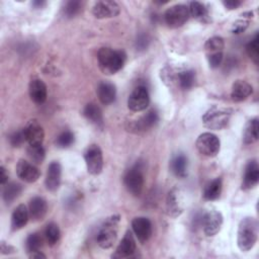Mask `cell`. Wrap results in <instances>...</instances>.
<instances>
[{"label":"cell","mask_w":259,"mask_h":259,"mask_svg":"<svg viewBox=\"0 0 259 259\" xmlns=\"http://www.w3.org/2000/svg\"><path fill=\"white\" fill-rule=\"evenodd\" d=\"M126 60V55L123 51L113 50L103 47L98 51L97 61L98 67L106 75H112L122 69Z\"/></svg>","instance_id":"obj_1"},{"label":"cell","mask_w":259,"mask_h":259,"mask_svg":"<svg viewBox=\"0 0 259 259\" xmlns=\"http://www.w3.org/2000/svg\"><path fill=\"white\" fill-rule=\"evenodd\" d=\"M258 239V223L254 218H244L238 227L237 244L242 252L250 251Z\"/></svg>","instance_id":"obj_2"},{"label":"cell","mask_w":259,"mask_h":259,"mask_svg":"<svg viewBox=\"0 0 259 259\" xmlns=\"http://www.w3.org/2000/svg\"><path fill=\"white\" fill-rule=\"evenodd\" d=\"M119 221L120 217L118 214H112L101 225L96 236V241L102 249H108L114 244L117 237Z\"/></svg>","instance_id":"obj_3"},{"label":"cell","mask_w":259,"mask_h":259,"mask_svg":"<svg viewBox=\"0 0 259 259\" xmlns=\"http://www.w3.org/2000/svg\"><path fill=\"white\" fill-rule=\"evenodd\" d=\"M224 48H225L224 38L221 36H218V35L211 36L205 41L204 51H205V56L210 68L215 69L222 64L223 58H224V54H223Z\"/></svg>","instance_id":"obj_4"},{"label":"cell","mask_w":259,"mask_h":259,"mask_svg":"<svg viewBox=\"0 0 259 259\" xmlns=\"http://www.w3.org/2000/svg\"><path fill=\"white\" fill-rule=\"evenodd\" d=\"M231 114L232 110L230 109H220L212 106L202 115V122L207 128L222 130L228 124Z\"/></svg>","instance_id":"obj_5"},{"label":"cell","mask_w":259,"mask_h":259,"mask_svg":"<svg viewBox=\"0 0 259 259\" xmlns=\"http://www.w3.org/2000/svg\"><path fill=\"white\" fill-rule=\"evenodd\" d=\"M123 182L127 191L133 195L139 196L142 193L144 187V173L140 163H137L126 171Z\"/></svg>","instance_id":"obj_6"},{"label":"cell","mask_w":259,"mask_h":259,"mask_svg":"<svg viewBox=\"0 0 259 259\" xmlns=\"http://www.w3.org/2000/svg\"><path fill=\"white\" fill-rule=\"evenodd\" d=\"M195 146L200 154L206 157H214L220 152L221 142L215 135L211 133H203L196 139Z\"/></svg>","instance_id":"obj_7"},{"label":"cell","mask_w":259,"mask_h":259,"mask_svg":"<svg viewBox=\"0 0 259 259\" xmlns=\"http://www.w3.org/2000/svg\"><path fill=\"white\" fill-rule=\"evenodd\" d=\"M84 160L87 171L92 175H98L103 168L102 151L98 145L92 144L88 146L84 152Z\"/></svg>","instance_id":"obj_8"},{"label":"cell","mask_w":259,"mask_h":259,"mask_svg":"<svg viewBox=\"0 0 259 259\" xmlns=\"http://www.w3.org/2000/svg\"><path fill=\"white\" fill-rule=\"evenodd\" d=\"M189 17L188 7L184 4H176L170 6L164 13V20L171 28L182 26Z\"/></svg>","instance_id":"obj_9"},{"label":"cell","mask_w":259,"mask_h":259,"mask_svg":"<svg viewBox=\"0 0 259 259\" xmlns=\"http://www.w3.org/2000/svg\"><path fill=\"white\" fill-rule=\"evenodd\" d=\"M150 103L148 89L144 85L137 86L127 98V106L131 110L139 112L145 110Z\"/></svg>","instance_id":"obj_10"},{"label":"cell","mask_w":259,"mask_h":259,"mask_svg":"<svg viewBox=\"0 0 259 259\" xmlns=\"http://www.w3.org/2000/svg\"><path fill=\"white\" fill-rule=\"evenodd\" d=\"M120 7L115 1L102 0L97 1L92 7L93 15L98 19L115 17L119 14Z\"/></svg>","instance_id":"obj_11"},{"label":"cell","mask_w":259,"mask_h":259,"mask_svg":"<svg viewBox=\"0 0 259 259\" xmlns=\"http://www.w3.org/2000/svg\"><path fill=\"white\" fill-rule=\"evenodd\" d=\"M223 221V215L218 210H210L204 213L201 223L204 234L208 237H213L217 235L222 228Z\"/></svg>","instance_id":"obj_12"},{"label":"cell","mask_w":259,"mask_h":259,"mask_svg":"<svg viewBox=\"0 0 259 259\" xmlns=\"http://www.w3.org/2000/svg\"><path fill=\"white\" fill-rule=\"evenodd\" d=\"M26 142L29 146L42 145L45 139V132L40 123L36 119H30L23 128Z\"/></svg>","instance_id":"obj_13"},{"label":"cell","mask_w":259,"mask_h":259,"mask_svg":"<svg viewBox=\"0 0 259 259\" xmlns=\"http://www.w3.org/2000/svg\"><path fill=\"white\" fill-rule=\"evenodd\" d=\"M16 174L21 180L27 183H32L39 178L40 171L37 167L29 163L28 161L24 159H19L16 164Z\"/></svg>","instance_id":"obj_14"},{"label":"cell","mask_w":259,"mask_h":259,"mask_svg":"<svg viewBox=\"0 0 259 259\" xmlns=\"http://www.w3.org/2000/svg\"><path fill=\"white\" fill-rule=\"evenodd\" d=\"M133 231L138 240L144 244L152 236V224L149 219L145 217H138L132 221Z\"/></svg>","instance_id":"obj_15"},{"label":"cell","mask_w":259,"mask_h":259,"mask_svg":"<svg viewBox=\"0 0 259 259\" xmlns=\"http://www.w3.org/2000/svg\"><path fill=\"white\" fill-rule=\"evenodd\" d=\"M137 249L135 238L131 231H126L122 240L118 244L114 254L112 255L113 258H126L131 257Z\"/></svg>","instance_id":"obj_16"},{"label":"cell","mask_w":259,"mask_h":259,"mask_svg":"<svg viewBox=\"0 0 259 259\" xmlns=\"http://www.w3.org/2000/svg\"><path fill=\"white\" fill-rule=\"evenodd\" d=\"M259 181V167L256 160H251L246 164L242 181V189L248 190L257 185Z\"/></svg>","instance_id":"obj_17"},{"label":"cell","mask_w":259,"mask_h":259,"mask_svg":"<svg viewBox=\"0 0 259 259\" xmlns=\"http://www.w3.org/2000/svg\"><path fill=\"white\" fill-rule=\"evenodd\" d=\"M30 99L36 104H42L48 97V88L41 79L33 78L28 85Z\"/></svg>","instance_id":"obj_18"},{"label":"cell","mask_w":259,"mask_h":259,"mask_svg":"<svg viewBox=\"0 0 259 259\" xmlns=\"http://www.w3.org/2000/svg\"><path fill=\"white\" fill-rule=\"evenodd\" d=\"M61 176H62V167L59 162H52L47 171L45 184L48 190L56 191L61 184Z\"/></svg>","instance_id":"obj_19"},{"label":"cell","mask_w":259,"mask_h":259,"mask_svg":"<svg viewBox=\"0 0 259 259\" xmlns=\"http://www.w3.org/2000/svg\"><path fill=\"white\" fill-rule=\"evenodd\" d=\"M29 217L32 221H41L48 212V203L45 198L40 196H34L29 200L28 204Z\"/></svg>","instance_id":"obj_20"},{"label":"cell","mask_w":259,"mask_h":259,"mask_svg":"<svg viewBox=\"0 0 259 259\" xmlns=\"http://www.w3.org/2000/svg\"><path fill=\"white\" fill-rule=\"evenodd\" d=\"M96 93L99 101L104 105H108L115 100L116 88L115 85L111 82L101 81L97 86Z\"/></svg>","instance_id":"obj_21"},{"label":"cell","mask_w":259,"mask_h":259,"mask_svg":"<svg viewBox=\"0 0 259 259\" xmlns=\"http://www.w3.org/2000/svg\"><path fill=\"white\" fill-rule=\"evenodd\" d=\"M253 92L251 84L244 80H237L233 83L231 97L234 101L240 102L247 99Z\"/></svg>","instance_id":"obj_22"},{"label":"cell","mask_w":259,"mask_h":259,"mask_svg":"<svg viewBox=\"0 0 259 259\" xmlns=\"http://www.w3.org/2000/svg\"><path fill=\"white\" fill-rule=\"evenodd\" d=\"M29 211L24 204L17 205L11 214V230L17 231L22 229L28 222Z\"/></svg>","instance_id":"obj_23"},{"label":"cell","mask_w":259,"mask_h":259,"mask_svg":"<svg viewBox=\"0 0 259 259\" xmlns=\"http://www.w3.org/2000/svg\"><path fill=\"white\" fill-rule=\"evenodd\" d=\"M188 10H189V15H191L193 18H195L200 22L207 23L210 20L208 8L201 2L191 1L189 3Z\"/></svg>","instance_id":"obj_24"},{"label":"cell","mask_w":259,"mask_h":259,"mask_svg":"<svg viewBox=\"0 0 259 259\" xmlns=\"http://www.w3.org/2000/svg\"><path fill=\"white\" fill-rule=\"evenodd\" d=\"M178 194H179L178 190L174 188L169 192L167 196L166 209H167V213L172 218H177L182 212V205H181Z\"/></svg>","instance_id":"obj_25"},{"label":"cell","mask_w":259,"mask_h":259,"mask_svg":"<svg viewBox=\"0 0 259 259\" xmlns=\"http://www.w3.org/2000/svg\"><path fill=\"white\" fill-rule=\"evenodd\" d=\"M187 157L183 154L174 156L170 162V168L173 174L179 178H184L187 175Z\"/></svg>","instance_id":"obj_26"},{"label":"cell","mask_w":259,"mask_h":259,"mask_svg":"<svg viewBox=\"0 0 259 259\" xmlns=\"http://www.w3.org/2000/svg\"><path fill=\"white\" fill-rule=\"evenodd\" d=\"M83 114L90 122L94 123L97 126H102L103 114H102L101 108L97 104H95L93 102L86 104V106L84 107V110H83Z\"/></svg>","instance_id":"obj_27"},{"label":"cell","mask_w":259,"mask_h":259,"mask_svg":"<svg viewBox=\"0 0 259 259\" xmlns=\"http://www.w3.org/2000/svg\"><path fill=\"white\" fill-rule=\"evenodd\" d=\"M157 121H158L157 112L155 110H150L141 118L136 120V122L134 123V128L138 132H144L154 126L157 123Z\"/></svg>","instance_id":"obj_28"},{"label":"cell","mask_w":259,"mask_h":259,"mask_svg":"<svg viewBox=\"0 0 259 259\" xmlns=\"http://www.w3.org/2000/svg\"><path fill=\"white\" fill-rule=\"evenodd\" d=\"M223 182L220 177L209 181L203 189V198L205 200H215L222 193Z\"/></svg>","instance_id":"obj_29"},{"label":"cell","mask_w":259,"mask_h":259,"mask_svg":"<svg viewBox=\"0 0 259 259\" xmlns=\"http://www.w3.org/2000/svg\"><path fill=\"white\" fill-rule=\"evenodd\" d=\"M258 118L254 117L252 119H250L245 127H244V132H243V142L246 145H250L255 143L258 140Z\"/></svg>","instance_id":"obj_30"},{"label":"cell","mask_w":259,"mask_h":259,"mask_svg":"<svg viewBox=\"0 0 259 259\" xmlns=\"http://www.w3.org/2000/svg\"><path fill=\"white\" fill-rule=\"evenodd\" d=\"M22 191V186L16 182L7 183L3 190V199L7 204H10L15 198L19 196Z\"/></svg>","instance_id":"obj_31"},{"label":"cell","mask_w":259,"mask_h":259,"mask_svg":"<svg viewBox=\"0 0 259 259\" xmlns=\"http://www.w3.org/2000/svg\"><path fill=\"white\" fill-rule=\"evenodd\" d=\"M176 79L180 88L187 90L190 89L194 84L195 73L193 70H184L176 75Z\"/></svg>","instance_id":"obj_32"},{"label":"cell","mask_w":259,"mask_h":259,"mask_svg":"<svg viewBox=\"0 0 259 259\" xmlns=\"http://www.w3.org/2000/svg\"><path fill=\"white\" fill-rule=\"evenodd\" d=\"M60 235H61V232L57 224L50 223L47 225V228L45 230V237L49 245L54 246L55 244H57V242L60 239Z\"/></svg>","instance_id":"obj_33"},{"label":"cell","mask_w":259,"mask_h":259,"mask_svg":"<svg viewBox=\"0 0 259 259\" xmlns=\"http://www.w3.org/2000/svg\"><path fill=\"white\" fill-rule=\"evenodd\" d=\"M27 156L35 164H40L45 160L46 157V151L42 147V145L39 146H29L26 150Z\"/></svg>","instance_id":"obj_34"},{"label":"cell","mask_w":259,"mask_h":259,"mask_svg":"<svg viewBox=\"0 0 259 259\" xmlns=\"http://www.w3.org/2000/svg\"><path fill=\"white\" fill-rule=\"evenodd\" d=\"M41 246H42V240L37 233H32L28 235L25 241V248L29 254L39 251Z\"/></svg>","instance_id":"obj_35"},{"label":"cell","mask_w":259,"mask_h":259,"mask_svg":"<svg viewBox=\"0 0 259 259\" xmlns=\"http://www.w3.org/2000/svg\"><path fill=\"white\" fill-rule=\"evenodd\" d=\"M246 52L248 56L254 61L255 64H258L259 60V36L258 33L254 35V37L247 44Z\"/></svg>","instance_id":"obj_36"},{"label":"cell","mask_w":259,"mask_h":259,"mask_svg":"<svg viewBox=\"0 0 259 259\" xmlns=\"http://www.w3.org/2000/svg\"><path fill=\"white\" fill-rule=\"evenodd\" d=\"M75 141L74 134L70 131H65L60 134L56 140V145L59 148H68L70 147Z\"/></svg>","instance_id":"obj_37"},{"label":"cell","mask_w":259,"mask_h":259,"mask_svg":"<svg viewBox=\"0 0 259 259\" xmlns=\"http://www.w3.org/2000/svg\"><path fill=\"white\" fill-rule=\"evenodd\" d=\"M81 7L82 3L80 1H69L65 5L64 13L67 17H73L80 12Z\"/></svg>","instance_id":"obj_38"},{"label":"cell","mask_w":259,"mask_h":259,"mask_svg":"<svg viewBox=\"0 0 259 259\" xmlns=\"http://www.w3.org/2000/svg\"><path fill=\"white\" fill-rule=\"evenodd\" d=\"M24 141H26L25 139V135H24V132L23 130H20V131H17V132H14L10 137H9V142H10V145L12 147H20Z\"/></svg>","instance_id":"obj_39"},{"label":"cell","mask_w":259,"mask_h":259,"mask_svg":"<svg viewBox=\"0 0 259 259\" xmlns=\"http://www.w3.org/2000/svg\"><path fill=\"white\" fill-rule=\"evenodd\" d=\"M249 26V19H238L237 21L234 22L233 26H232V32L233 33H241L243 31L246 30V28Z\"/></svg>","instance_id":"obj_40"},{"label":"cell","mask_w":259,"mask_h":259,"mask_svg":"<svg viewBox=\"0 0 259 259\" xmlns=\"http://www.w3.org/2000/svg\"><path fill=\"white\" fill-rule=\"evenodd\" d=\"M148 44H149V38L147 35H145V34L139 35V37L137 39V48L139 50H145L148 47Z\"/></svg>","instance_id":"obj_41"},{"label":"cell","mask_w":259,"mask_h":259,"mask_svg":"<svg viewBox=\"0 0 259 259\" xmlns=\"http://www.w3.org/2000/svg\"><path fill=\"white\" fill-rule=\"evenodd\" d=\"M0 250H1V253H2V254H12V253H15V252L17 251L13 246L7 244V243L4 242V241L1 242Z\"/></svg>","instance_id":"obj_42"},{"label":"cell","mask_w":259,"mask_h":259,"mask_svg":"<svg viewBox=\"0 0 259 259\" xmlns=\"http://www.w3.org/2000/svg\"><path fill=\"white\" fill-rule=\"evenodd\" d=\"M242 4L241 1H238V0H227V1H223V5L229 9V10H233V9H236L238 8L240 5Z\"/></svg>","instance_id":"obj_43"},{"label":"cell","mask_w":259,"mask_h":259,"mask_svg":"<svg viewBox=\"0 0 259 259\" xmlns=\"http://www.w3.org/2000/svg\"><path fill=\"white\" fill-rule=\"evenodd\" d=\"M7 180H8V174L6 173V169L3 166H1L0 167V182L2 185H5Z\"/></svg>","instance_id":"obj_44"},{"label":"cell","mask_w":259,"mask_h":259,"mask_svg":"<svg viewBox=\"0 0 259 259\" xmlns=\"http://www.w3.org/2000/svg\"><path fill=\"white\" fill-rule=\"evenodd\" d=\"M29 258H46V255L42 254L40 251H36L29 254Z\"/></svg>","instance_id":"obj_45"},{"label":"cell","mask_w":259,"mask_h":259,"mask_svg":"<svg viewBox=\"0 0 259 259\" xmlns=\"http://www.w3.org/2000/svg\"><path fill=\"white\" fill-rule=\"evenodd\" d=\"M45 4H46L45 1H33V2H32V5H33L35 8H40V7H42Z\"/></svg>","instance_id":"obj_46"}]
</instances>
